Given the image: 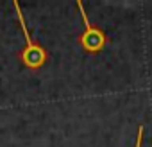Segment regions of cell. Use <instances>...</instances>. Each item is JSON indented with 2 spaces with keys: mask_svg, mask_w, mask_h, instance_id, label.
<instances>
[{
  "mask_svg": "<svg viewBox=\"0 0 152 147\" xmlns=\"http://www.w3.org/2000/svg\"><path fill=\"white\" fill-rule=\"evenodd\" d=\"M77 7H79V11H81L83 22H84V32H83L81 38H79L81 45H83L84 50H88V52H99V50H102L104 45H106V41H107V40H106V34H104L99 27H93V25L90 24L83 2H77Z\"/></svg>",
  "mask_w": 152,
  "mask_h": 147,
  "instance_id": "obj_2",
  "label": "cell"
},
{
  "mask_svg": "<svg viewBox=\"0 0 152 147\" xmlns=\"http://www.w3.org/2000/svg\"><path fill=\"white\" fill-rule=\"evenodd\" d=\"M13 7H15V11H16V15H18V22H20V25H22V31H23V34H25V41H27V45H25V49H23V52H22V61H23L29 68H39V66L47 61V50L32 41V38H31V34H29V29L25 27V20H23L20 4H18V2H13Z\"/></svg>",
  "mask_w": 152,
  "mask_h": 147,
  "instance_id": "obj_1",
  "label": "cell"
},
{
  "mask_svg": "<svg viewBox=\"0 0 152 147\" xmlns=\"http://www.w3.org/2000/svg\"><path fill=\"white\" fill-rule=\"evenodd\" d=\"M141 138H143V126L138 127V138H136V145L134 147H141Z\"/></svg>",
  "mask_w": 152,
  "mask_h": 147,
  "instance_id": "obj_3",
  "label": "cell"
}]
</instances>
